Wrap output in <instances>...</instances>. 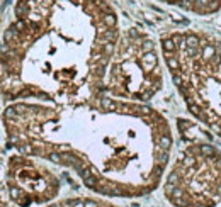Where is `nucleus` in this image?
<instances>
[{
    "instance_id": "20e7f679",
    "label": "nucleus",
    "mask_w": 221,
    "mask_h": 207,
    "mask_svg": "<svg viewBox=\"0 0 221 207\" xmlns=\"http://www.w3.org/2000/svg\"><path fill=\"white\" fill-rule=\"evenodd\" d=\"M163 194L173 207H216L221 202V150L208 141L189 143L167 172Z\"/></svg>"
},
{
    "instance_id": "423d86ee",
    "label": "nucleus",
    "mask_w": 221,
    "mask_h": 207,
    "mask_svg": "<svg viewBox=\"0 0 221 207\" xmlns=\"http://www.w3.org/2000/svg\"><path fill=\"white\" fill-rule=\"evenodd\" d=\"M9 194L21 207L48 204L60 192V180L51 170L36 165L26 158L10 161Z\"/></svg>"
},
{
    "instance_id": "39448f33",
    "label": "nucleus",
    "mask_w": 221,
    "mask_h": 207,
    "mask_svg": "<svg viewBox=\"0 0 221 207\" xmlns=\"http://www.w3.org/2000/svg\"><path fill=\"white\" fill-rule=\"evenodd\" d=\"M163 77L156 44L136 29L117 39L107 66L104 90L128 102L150 100L162 88Z\"/></svg>"
},
{
    "instance_id": "0eeeda50",
    "label": "nucleus",
    "mask_w": 221,
    "mask_h": 207,
    "mask_svg": "<svg viewBox=\"0 0 221 207\" xmlns=\"http://www.w3.org/2000/svg\"><path fill=\"white\" fill-rule=\"evenodd\" d=\"M46 207H117V205L107 202V200H104V199L72 197V199H65V200H58V202L48 204Z\"/></svg>"
},
{
    "instance_id": "7ed1b4c3",
    "label": "nucleus",
    "mask_w": 221,
    "mask_h": 207,
    "mask_svg": "<svg viewBox=\"0 0 221 207\" xmlns=\"http://www.w3.org/2000/svg\"><path fill=\"white\" fill-rule=\"evenodd\" d=\"M162 51L187 110L221 139V39L177 31L162 39Z\"/></svg>"
},
{
    "instance_id": "f257e3e1",
    "label": "nucleus",
    "mask_w": 221,
    "mask_h": 207,
    "mask_svg": "<svg viewBox=\"0 0 221 207\" xmlns=\"http://www.w3.org/2000/svg\"><path fill=\"white\" fill-rule=\"evenodd\" d=\"M10 143L73 170L87 189L104 197H141L167 172L172 131L145 104L99 95L75 105L17 104L5 110Z\"/></svg>"
},
{
    "instance_id": "f03ea898",
    "label": "nucleus",
    "mask_w": 221,
    "mask_h": 207,
    "mask_svg": "<svg viewBox=\"0 0 221 207\" xmlns=\"http://www.w3.org/2000/svg\"><path fill=\"white\" fill-rule=\"evenodd\" d=\"M27 10L4 34L2 88L10 99L85 104L104 92L119 31L105 0H19Z\"/></svg>"
}]
</instances>
